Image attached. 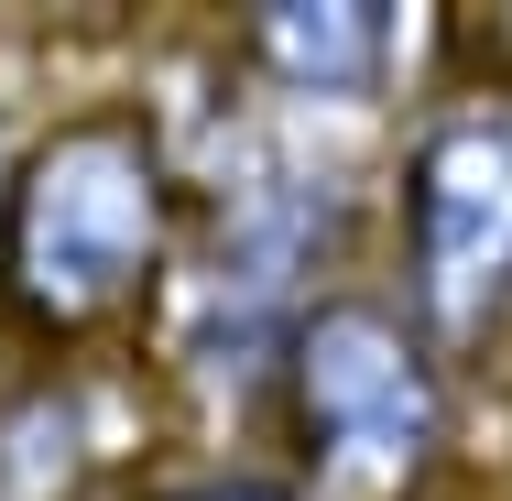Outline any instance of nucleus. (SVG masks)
<instances>
[{
  "instance_id": "obj_7",
  "label": "nucleus",
  "mask_w": 512,
  "mask_h": 501,
  "mask_svg": "<svg viewBox=\"0 0 512 501\" xmlns=\"http://www.w3.org/2000/svg\"><path fill=\"white\" fill-rule=\"evenodd\" d=\"M11 164H22V142L0 131V218H11Z\"/></svg>"
},
{
  "instance_id": "obj_5",
  "label": "nucleus",
  "mask_w": 512,
  "mask_h": 501,
  "mask_svg": "<svg viewBox=\"0 0 512 501\" xmlns=\"http://www.w3.org/2000/svg\"><path fill=\"white\" fill-rule=\"evenodd\" d=\"M393 11L382 0H262L240 22V66L284 99H371L393 77Z\"/></svg>"
},
{
  "instance_id": "obj_6",
  "label": "nucleus",
  "mask_w": 512,
  "mask_h": 501,
  "mask_svg": "<svg viewBox=\"0 0 512 501\" xmlns=\"http://www.w3.org/2000/svg\"><path fill=\"white\" fill-rule=\"evenodd\" d=\"M131 501H295V480H284V458H197V469L142 480Z\"/></svg>"
},
{
  "instance_id": "obj_4",
  "label": "nucleus",
  "mask_w": 512,
  "mask_h": 501,
  "mask_svg": "<svg viewBox=\"0 0 512 501\" xmlns=\"http://www.w3.org/2000/svg\"><path fill=\"white\" fill-rule=\"evenodd\" d=\"M393 295L469 360L512 327V99H436L393 164Z\"/></svg>"
},
{
  "instance_id": "obj_2",
  "label": "nucleus",
  "mask_w": 512,
  "mask_h": 501,
  "mask_svg": "<svg viewBox=\"0 0 512 501\" xmlns=\"http://www.w3.org/2000/svg\"><path fill=\"white\" fill-rule=\"evenodd\" d=\"M295 501H436L458 458V360L393 284H338L273 371Z\"/></svg>"
},
{
  "instance_id": "obj_3",
  "label": "nucleus",
  "mask_w": 512,
  "mask_h": 501,
  "mask_svg": "<svg viewBox=\"0 0 512 501\" xmlns=\"http://www.w3.org/2000/svg\"><path fill=\"white\" fill-rule=\"evenodd\" d=\"M349 175L295 164V153H251L186 229V262L164 284V371H186L197 393H273L295 327L338 295L349 273Z\"/></svg>"
},
{
  "instance_id": "obj_1",
  "label": "nucleus",
  "mask_w": 512,
  "mask_h": 501,
  "mask_svg": "<svg viewBox=\"0 0 512 501\" xmlns=\"http://www.w3.org/2000/svg\"><path fill=\"white\" fill-rule=\"evenodd\" d=\"M186 229H197V186L175 164V131L142 99H77L11 164L0 305H11V327L33 349L77 360L120 327L164 316Z\"/></svg>"
}]
</instances>
